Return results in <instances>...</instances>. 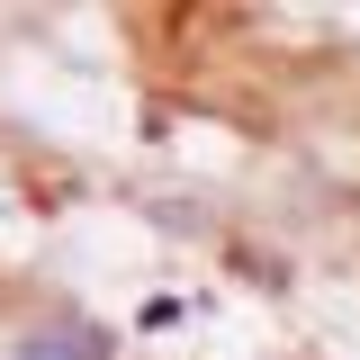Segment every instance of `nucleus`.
<instances>
[{
    "mask_svg": "<svg viewBox=\"0 0 360 360\" xmlns=\"http://www.w3.org/2000/svg\"><path fill=\"white\" fill-rule=\"evenodd\" d=\"M9 360H108V333H90V324H45V333H27Z\"/></svg>",
    "mask_w": 360,
    "mask_h": 360,
    "instance_id": "f257e3e1",
    "label": "nucleus"
}]
</instances>
